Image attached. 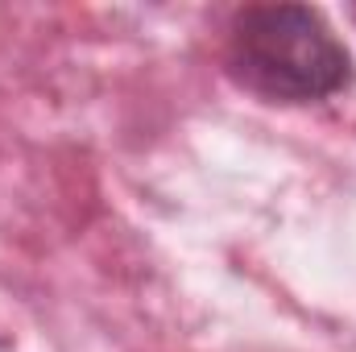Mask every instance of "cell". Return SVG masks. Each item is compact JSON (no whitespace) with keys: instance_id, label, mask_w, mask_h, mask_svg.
I'll use <instances>...</instances> for the list:
<instances>
[{"instance_id":"1","label":"cell","mask_w":356,"mask_h":352,"mask_svg":"<svg viewBox=\"0 0 356 352\" xmlns=\"http://www.w3.org/2000/svg\"><path fill=\"white\" fill-rule=\"evenodd\" d=\"M228 67L249 91L277 104H315L353 83V58L307 4H253L236 13Z\"/></svg>"}]
</instances>
